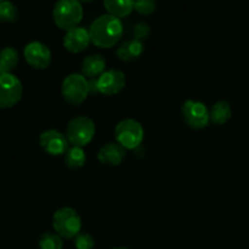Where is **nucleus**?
Masks as SVG:
<instances>
[{
    "instance_id": "obj_12",
    "label": "nucleus",
    "mask_w": 249,
    "mask_h": 249,
    "mask_svg": "<svg viewBox=\"0 0 249 249\" xmlns=\"http://www.w3.org/2000/svg\"><path fill=\"white\" fill-rule=\"evenodd\" d=\"M90 39L89 29L84 27H74L72 29L66 31L63 36V46L71 53H80L89 45Z\"/></svg>"
},
{
    "instance_id": "obj_10",
    "label": "nucleus",
    "mask_w": 249,
    "mask_h": 249,
    "mask_svg": "<svg viewBox=\"0 0 249 249\" xmlns=\"http://www.w3.org/2000/svg\"><path fill=\"white\" fill-rule=\"evenodd\" d=\"M24 58L27 63L36 70H44L51 62V51L48 45L41 41H31L24 46Z\"/></svg>"
},
{
    "instance_id": "obj_24",
    "label": "nucleus",
    "mask_w": 249,
    "mask_h": 249,
    "mask_svg": "<svg viewBox=\"0 0 249 249\" xmlns=\"http://www.w3.org/2000/svg\"><path fill=\"white\" fill-rule=\"evenodd\" d=\"M150 33H151V28L150 26H148L147 22H143V21L138 22L133 28V36H134V39H136V40H140V41L146 40V39L148 38V36H150Z\"/></svg>"
},
{
    "instance_id": "obj_17",
    "label": "nucleus",
    "mask_w": 249,
    "mask_h": 249,
    "mask_svg": "<svg viewBox=\"0 0 249 249\" xmlns=\"http://www.w3.org/2000/svg\"><path fill=\"white\" fill-rule=\"evenodd\" d=\"M209 116H211V122L214 124H225L229 119L232 117V109L231 105L225 100L215 102L209 109Z\"/></svg>"
},
{
    "instance_id": "obj_6",
    "label": "nucleus",
    "mask_w": 249,
    "mask_h": 249,
    "mask_svg": "<svg viewBox=\"0 0 249 249\" xmlns=\"http://www.w3.org/2000/svg\"><path fill=\"white\" fill-rule=\"evenodd\" d=\"M61 92L65 99L71 105H80L87 100L89 95V80L87 77L79 73H71L63 79Z\"/></svg>"
},
{
    "instance_id": "obj_19",
    "label": "nucleus",
    "mask_w": 249,
    "mask_h": 249,
    "mask_svg": "<svg viewBox=\"0 0 249 249\" xmlns=\"http://www.w3.org/2000/svg\"><path fill=\"white\" fill-rule=\"evenodd\" d=\"M85 162H87V153L83 150V147L72 146L65 153V163L71 169L84 167Z\"/></svg>"
},
{
    "instance_id": "obj_23",
    "label": "nucleus",
    "mask_w": 249,
    "mask_h": 249,
    "mask_svg": "<svg viewBox=\"0 0 249 249\" xmlns=\"http://www.w3.org/2000/svg\"><path fill=\"white\" fill-rule=\"evenodd\" d=\"M134 9L142 15H151L157 9V2L155 0H138L134 1Z\"/></svg>"
},
{
    "instance_id": "obj_22",
    "label": "nucleus",
    "mask_w": 249,
    "mask_h": 249,
    "mask_svg": "<svg viewBox=\"0 0 249 249\" xmlns=\"http://www.w3.org/2000/svg\"><path fill=\"white\" fill-rule=\"evenodd\" d=\"M94 238L90 233L80 232L74 237V247L77 249H94Z\"/></svg>"
},
{
    "instance_id": "obj_16",
    "label": "nucleus",
    "mask_w": 249,
    "mask_h": 249,
    "mask_svg": "<svg viewBox=\"0 0 249 249\" xmlns=\"http://www.w3.org/2000/svg\"><path fill=\"white\" fill-rule=\"evenodd\" d=\"M19 56L18 53L12 46H6V48L0 50V74H7L11 73L18 65Z\"/></svg>"
},
{
    "instance_id": "obj_13",
    "label": "nucleus",
    "mask_w": 249,
    "mask_h": 249,
    "mask_svg": "<svg viewBox=\"0 0 249 249\" xmlns=\"http://www.w3.org/2000/svg\"><path fill=\"white\" fill-rule=\"evenodd\" d=\"M125 148L122 147L118 142H109L102 146L97 153V158L102 164L116 167L119 165L125 158Z\"/></svg>"
},
{
    "instance_id": "obj_2",
    "label": "nucleus",
    "mask_w": 249,
    "mask_h": 249,
    "mask_svg": "<svg viewBox=\"0 0 249 249\" xmlns=\"http://www.w3.org/2000/svg\"><path fill=\"white\" fill-rule=\"evenodd\" d=\"M53 21L61 29H72L78 27L83 18V5L78 0H60L53 5Z\"/></svg>"
},
{
    "instance_id": "obj_5",
    "label": "nucleus",
    "mask_w": 249,
    "mask_h": 249,
    "mask_svg": "<svg viewBox=\"0 0 249 249\" xmlns=\"http://www.w3.org/2000/svg\"><path fill=\"white\" fill-rule=\"evenodd\" d=\"M117 142L126 150H136L145 136L142 125L133 118H125L119 122L114 129Z\"/></svg>"
},
{
    "instance_id": "obj_21",
    "label": "nucleus",
    "mask_w": 249,
    "mask_h": 249,
    "mask_svg": "<svg viewBox=\"0 0 249 249\" xmlns=\"http://www.w3.org/2000/svg\"><path fill=\"white\" fill-rule=\"evenodd\" d=\"M18 17L17 7L12 2L0 0V22H15Z\"/></svg>"
},
{
    "instance_id": "obj_14",
    "label": "nucleus",
    "mask_w": 249,
    "mask_h": 249,
    "mask_svg": "<svg viewBox=\"0 0 249 249\" xmlns=\"http://www.w3.org/2000/svg\"><path fill=\"white\" fill-rule=\"evenodd\" d=\"M143 50H145V46H143L142 41L136 40V39H129L118 46L116 53L119 60L124 61V62H131V61L138 60L142 55Z\"/></svg>"
},
{
    "instance_id": "obj_25",
    "label": "nucleus",
    "mask_w": 249,
    "mask_h": 249,
    "mask_svg": "<svg viewBox=\"0 0 249 249\" xmlns=\"http://www.w3.org/2000/svg\"><path fill=\"white\" fill-rule=\"evenodd\" d=\"M89 90L91 94H96V92H99V87H97L96 78H92V79L89 80Z\"/></svg>"
},
{
    "instance_id": "obj_18",
    "label": "nucleus",
    "mask_w": 249,
    "mask_h": 249,
    "mask_svg": "<svg viewBox=\"0 0 249 249\" xmlns=\"http://www.w3.org/2000/svg\"><path fill=\"white\" fill-rule=\"evenodd\" d=\"M104 6L109 15L118 17H125L134 10V1L131 0H105Z\"/></svg>"
},
{
    "instance_id": "obj_7",
    "label": "nucleus",
    "mask_w": 249,
    "mask_h": 249,
    "mask_svg": "<svg viewBox=\"0 0 249 249\" xmlns=\"http://www.w3.org/2000/svg\"><path fill=\"white\" fill-rule=\"evenodd\" d=\"M23 87L18 78L12 73L0 74V108L14 107L21 100Z\"/></svg>"
},
{
    "instance_id": "obj_8",
    "label": "nucleus",
    "mask_w": 249,
    "mask_h": 249,
    "mask_svg": "<svg viewBox=\"0 0 249 249\" xmlns=\"http://www.w3.org/2000/svg\"><path fill=\"white\" fill-rule=\"evenodd\" d=\"M184 122L192 129H204L211 122L209 109L203 102L186 100L181 107Z\"/></svg>"
},
{
    "instance_id": "obj_20",
    "label": "nucleus",
    "mask_w": 249,
    "mask_h": 249,
    "mask_svg": "<svg viewBox=\"0 0 249 249\" xmlns=\"http://www.w3.org/2000/svg\"><path fill=\"white\" fill-rule=\"evenodd\" d=\"M40 249H62L63 243L61 236L53 232H44L39 238Z\"/></svg>"
},
{
    "instance_id": "obj_1",
    "label": "nucleus",
    "mask_w": 249,
    "mask_h": 249,
    "mask_svg": "<svg viewBox=\"0 0 249 249\" xmlns=\"http://www.w3.org/2000/svg\"><path fill=\"white\" fill-rule=\"evenodd\" d=\"M123 23L113 15H101L92 21L89 28L91 43L99 48H111L123 36Z\"/></svg>"
},
{
    "instance_id": "obj_4",
    "label": "nucleus",
    "mask_w": 249,
    "mask_h": 249,
    "mask_svg": "<svg viewBox=\"0 0 249 249\" xmlns=\"http://www.w3.org/2000/svg\"><path fill=\"white\" fill-rule=\"evenodd\" d=\"M53 226L61 237L74 238L78 233H80L82 219L75 209L63 207L53 213Z\"/></svg>"
},
{
    "instance_id": "obj_26",
    "label": "nucleus",
    "mask_w": 249,
    "mask_h": 249,
    "mask_svg": "<svg viewBox=\"0 0 249 249\" xmlns=\"http://www.w3.org/2000/svg\"><path fill=\"white\" fill-rule=\"evenodd\" d=\"M112 249H128V248H124V247H117V248H112Z\"/></svg>"
},
{
    "instance_id": "obj_3",
    "label": "nucleus",
    "mask_w": 249,
    "mask_h": 249,
    "mask_svg": "<svg viewBox=\"0 0 249 249\" xmlns=\"http://www.w3.org/2000/svg\"><path fill=\"white\" fill-rule=\"evenodd\" d=\"M96 131L94 121L87 116H77L71 119L66 129L68 142L75 147L87 146L92 140Z\"/></svg>"
},
{
    "instance_id": "obj_15",
    "label": "nucleus",
    "mask_w": 249,
    "mask_h": 249,
    "mask_svg": "<svg viewBox=\"0 0 249 249\" xmlns=\"http://www.w3.org/2000/svg\"><path fill=\"white\" fill-rule=\"evenodd\" d=\"M106 70V60L100 53H92V55L87 56L83 60L82 63V72L84 77L95 78L97 75H101Z\"/></svg>"
},
{
    "instance_id": "obj_9",
    "label": "nucleus",
    "mask_w": 249,
    "mask_h": 249,
    "mask_svg": "<svg viewBox=\"0 0 249 249\" xmlns=\"http://www.w3.org/2000/svg\"><path fill=\"white\" fill-rule=\"evenodd\" d=\"M39 145L51 156H61L67 152L68 140L67 136L56 129H48L39 136Z\"/></svg>"
},
{
    "instance_id": "obj_11",
    "label": "nucleus",
    "mask_w": 249,
    "mask_h": 249,
    "mask_svg": "<svg viewBox=\"0 0 249 249\" xmlns=\"http://www.w3.org/2000/svg\"><path fill=\"white\" fill-rule=\"evenodd\" d=\"M126 84V77L124 72L111 68L107 70L97 78V87H99V92L105 95H114L118 94L123 90Z\"/></svg>"
}]
</instances>
